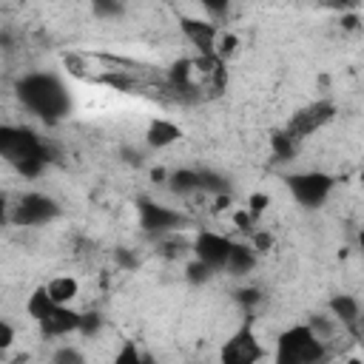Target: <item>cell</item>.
Wrapping results in <instances>:
<instances>
[{
	"mask_svg": "<svg viewBox=\"0 0 364 364\" xmlns=\"http://www.w3.org/2000/svg\"><path fill=\"white\" fill-rule=\"evenodd\" d=\"M0 156L26 176H37L48 159L46 145L26 128L0 125Z\"/></svg>",
	"mask_w": 364,
	"mask_h": 364,
	"instance_id": "1",
	"label": "cell"
},
{
	"mask_svg": "<svg viewBox=\"0 0 364 364\" xmlns=\"http://www.w3.org/2000/svg\"><path fill=\"white\" fill-rule=\"evenodd\" d=\"M17 91H20V100L40 117L57 119L68 111V91L51 74H31L17 85Z\"/></svg>",
	"mask_w": 364,
	"mask_h": 364,
	"instance_id": "2",
	"label": "cell"
},
{
	"mask_svg": "<svg viewBox=\"0 0 364 364\" xmlns=\"http://www.w3.org/2000/svg\"><path fill=\"white\" fill-rule=\"evenodd\" d=\"M321 355H324V344L310 333L307 324H299L279 336L273 364H318Z\"/></svg>",
	"mask_w": 364,
	"mask_h": 364,
	"instance_id": "3",
	"label": "cell"
},
{
	"mask_svg": "<svg viewBox=\"0 0 364 364\" xmlns=\"http://www.w3.org/2000/svg\"><path fill=\"white\" fill-rule=\"evenodd\" d=\"M287 185H290L293 196H296L301 205L316 208V205H321V202L327 199V193H330V188H333V179H330L327 173H316V171H313V173H296V176H290Z\"/></svg>",
	"mask_w": 364,
	"mask_h": 364,
	"instance_id": "4",
	"label": "cell"
},
{
	"mask_svg": "<svg viewBox=\"0 0 364 364\" xmlns=\"http://www.w3.org/2000/svg\"><path fill=\"white\" fill-rule=\"evenodd\" d=\"M259 358H262V347L247 327L233 333L219 350V364H256Z\"/></svg>",
	"mask_w": 364,
	"mask_h": 364,
	"instance_id": "5",
	"label": "cell"
},
{
	"mask_svg": "<svg viewBox=\"0 0 364 364\" xmlns=\"http://www.w3.org/2000/svg\"><path fill=\"white\" fill-rule=\"evenodd\" d=\"M60 213V208L54 205V199L43 196V193H26L11 213V222L17 225H43L48 219H54Z\"/></svg>",
	"mask_w": 364,
	"mask_h": 364,
	"instance_id": "6",
	"label": "cell"
},
{
	"mask_svg": "<svg viewBox=\"0 0 364 364\" xmlns=\"http://www.w3.org/2000/svg\"><path fill=\"white\" fill-rule=\"evenodd\" d=\"M230 239L219 236V233H199L196 242H193V253L202 264H208L210 270L213 267H222L225 259H228V250H230Z\"/></svg>",
	"mask_w": 364,
	"mask_h": 364,
	"instance_id": "7",
	"label": "cell"
},
{
	"mask_svg": "<svg viewBox=\"0 0 364 364\" xmlns=\"http://www.w3.org/2000/svg\"><path fill=\"white\" fill-rule=\"evenodd\" d=\"M330 117H333V105H330V102H316V105L299 111L284 134H287L290 139H301L304 134H310V131H316L318 125H324Z\"/></svg>",
	"mask_w": 364,
	"mask_h": 364,
	"instance_id": "8",
	"label": "cell"
},
{
	"mask_svg": "<svg viewBox=\"0 0 364 364\" xmlns=\"http://www.w3.org/2000/svg\"><path fill=\"white\" fill-rule=\"evenodd\" d=\"M139 222L145 230H168V228H176L182 225V213L165 208V205H154L148 199L139 202Z\"/></svg>",
	"mask_w": 364,
	"mask_h": 364,
	"instance_id": "9",
	"label": "cell"
},
{
	"mask_svg": "<svg viewBox=\"0 0 364 364\" xmlns=\"http://www.w3.org/2000/svg\"><path fill=\"white\" fill-rule=\"evenodd\" d=\"M37 324H40V330L46 336H65V333H74L80 327V313L71 310L68 304H54L48 310V316L43 321H37Z\"/></svg>",
	"mask_w": 364,
	"mask_h": 364,
	"instance_id": "10",
	"label": "cell"
},
{
	"mask_svg": "<svg viewBox=\"0 0 364 364\" xmlns=\"http://www.w3.org/2000/svg\"><path fill=\"white\" fill-rule=\"evenodd\" d=\"M182 31L185 37L205 54V57H216L213 54V46H216V28L213 23H205V20H196V17H182Z\"/></svg>",
	"mask_w": 364,
	"mask_h": 364,
	"instance_id": "11",
	"label": "cell"
},
{
	"mask_svg": "<svg viewBox=\"0 0 364 364\" xmlns=\"http://www.w3.org/2000/svg\"><path fill=\"white\" fill-rule=\"evenodd\" d=\"M179 136H182V131H179L173 122H168V119H154V122L148 125V131H145V139H148V145H154V148H165V145L176 142Z\"/></svg>",
	"mask_w": 364,
	"mask_h": 364,
	"instance_id": "12",
	"label": "cell"
},
{
	"mask_svg": "<svg viewBox=\"0 0 364 364\" xmlns=\"http://www.w3.org/2000/svg\"><path fill=\"white\" fill-rule=\"evenodd\" d=\"M253 264H256V259H253V250H250V247H245V245H230L228 259H225L222 267H225L228 273H233V276H245V273L253 270Z\"/></svg>",
	"mask_w": 364,
	"mask_h": 364,
	"instance_id": "13",
	"label": "cell"
},
{
	"mask_svg": "<svg viewBox=\"0 0 364 364\" xmlns=\"http://www.w3.org/2000/svg\"><path fill=\"white\" fill-rule=\"evenodd\" d=\"M46 293H48V299H51L54 304H68V301L77 299L80 284H77V279H71V276H54V279L46 284Z\"/></svg>",
	"mask_w": 364,
	"mask_h": 364,
	"instance_id": "14",
	"label": "cell"
},
{
	"mask_svg": "<svg viewBox=\"0 0 364 364\" xmlns=\"http://www.w3.org/2000/svg\"><path fill=\"white\" fill-rule=\"evenodd\" d=\"M330 310L344 324H355V318H358V301L353 296H336V299H330Z\"/></svg>",
	"mask_w": 364,
	"mask_h": 364,
	"instance_id": "15",
	"label": "cell"
},
{
	"mask_svg": "<svg viewBox=\"0 0 364 364\" xmlns=\"http://www.w3.org/2000/svg\"><path fill=\"white\" fill-rule=\"evenodd\" d=\"M54 307V301L48 299V293H46V287H37L31 296H28V301H26V313L34 318V321H43L46 316H48V310Z\"/></svg>",
	"mask_w": 364,
	"mask_h": 364,
	"instance_id": "16",
	"label": "cell"
},
{
	"mask_svg": "<svg viewBox=\"0 0 364 364\" xmlns=\"http://www.w3.org/2000/svg\"><path fill=\"white\" fill-rule=\"evenodd\" d=\"M196 188H199V173H193V171H176L171 176V191H176V193H191Z\"/></svg>",
	"mask_w": 364,
	"mask_h": 364,
	"instance_id": "17",
	"label": "cell"
},
{
	"mask_svg": "<svg viewBox=\"0 0 364 364\" xmlns=\"http://www.w3.org/2000/svg\"><path fill=\"white\" fill-rule=\"evenodd\" d=\"M114 364H145V358H142L136 341H122V347H119L117 355H114Z\"/></svg>",
	"mask_w": 364,
	"mask_h": 364,
	"instance_id": "18",
	"label": "cell"
},
{
	"mask_svg": "<svg viewBox=\"0 0 364 364\" xmlns=\"http://www.w3.org/2000/svg\"><path fill=\"white\" fill-rule=\"evenodd\" d=\"M273 148H276V154H279L282 159H287V156H293V151H296V139H290L287 134H276V136H273Z\"/></svg>",
	"mask_w": 364,
	"mask_h": 364,
	"instance_id": "19",
	"label": "cell"
},
{
	"mask_svg": "<svg viewBox=\"0 0 364 364\" xmlns=\"http://www.w3.org/2000/svg\"><path fill=\"white\" fill-rule=\"evenodd\" d=\"M208 276H210V267H208V264H202L199 259H193V262L188 264V282L202 284V282H208Z\"/></svg>",
	"mask_w": 364,
	"mask_h": 364,
	"instance_id": "20",
	"label": "cell"
},
{
	"mask_svg": "<svg viewBox=\"0 0 364 364\" xmlns=\"http://www.w3.org/2000/svg\"><path fill=\"white\" fill-rule=\"evenodd\" d=\"M54 364H85L77 347H60L54 353Z\"/></svg>",
	"mask_w": 364,
	"mask_h": 364,
	"instance_id": "21",
	"label": "cell"
},
{
	"mask_svg": "<svg viewBox=\"0 0 364 364\" xmlns=\"http://www.w3.org/2000/svg\"><path fill=\"white\" fill-rule=\"evenodd\" d=\"M233 48H236V37H233V34H225V37H219V40H216L213 54H216V57H228Z\"/></svg>",
	"mask_w": 364,
	"mask_h": 364,
	"instance_id": "22",
	"label": "cell"
},
{
	"mask_svg": "<svg viewBox=\"0 0 364 364\" xmlns=\"http://www.w3.org/2000/svg\"><path fill=\"white\" fill-rule=\"evenodd\" d=\"M270 247H273V236H270V233H264V230H256V233H253V250L267 253Z\"/></svg>",
	"mask_w": 364,
	"mask_h": 364,
	"instance_id": "23",
	"label": "cell"
},
{
	"mask_svg": "<svg viewBox=\"0 0 364 364\" xmlns=\"http://www.w3.org/2000/svg\"><path fill=\"white\" fill-rule=\"evenodd\" d=\"M264 208H267V196H264V193H250V199H247V213L256 216V213H262Z\"/></svg>",
	"mask_w": 364,
	"mask_h": 364,
	"instance_id": "24",
	"label": "cell"
},
{
	"mask_svg": "<svg viewBox=\"0 0 364 364\" xmlns=\"http://www.w3.org/2000/svg\"><path fill=\"white\" fill-rule=\"evenodd\" d=\"M94 11L105 14V17H117V14H122V6L119 3H94Z\"/></svg>",
	"mask_w": 364,
	"mask_h": 364,
	"instance_id": "25",
	"label": "cell"
},
{
	"mask_svg": "<svg viewBox=\"0 0 364 364\" xmlns=\"http://www.w3.org/2000/svg\"><path fill=\"white\" fill-rule=\"evenodd\" d=\"M233 225H236L239 230H250V225H253V216H250L247 210H236V213H233Z\"/></svg>",
	"mask_w": 364,
	"mask_h": 364,
	"instance_id": "26",
	"label": "cell"
},
{
	"mask_svg": "<svg viewBox=\"0 0 364 364\" xmlns=\"http://www.w3.org/2000/svg\"><path fill=\"white\" fill-rule=\"evenodd\" d=\"M11 341H14V330L0 318V350H6V347H11Z\"/></svg>",
	"mask_w": 364,
	"mask_h": 364,
	"instance_id": "27",
	"label": "cell"
},
{
	"mask_svg": "<svg viewBox=\"0 0 364 364\" xmlns=\"http://www.w3.org/2000/svg\"><path fill=\"white\" fill-rule=\"evenodd\" d=\"M97 327H100V318H97V316H80V327H77V330L91 333V330H97Z\"/></svg>",
	"mask_w": 364,
	"mask_h": 364,
	"instance_id": "28",
	"label": "cell"
},
{
	"mask_svg": "<svg viewBox=\"0 0 364 364\" xmlns=\"http://www.w3.org/2000/svg\"><path fill=\"white\" fill-rule=\"evenodd\" d=\"M239 301H242V304H253V301H259V290H239Z\"/></svg>",
	"mask_w": 364,
	"mask_h": 364,
	"instance_id": "29",
	"label": "cell"
},
{
	"mask_svg": "<svg viewBox=\"0 0 364 364\" xmlns=\"http://www.w3.org/2000/svg\"><path fill=\"white\" fill-rule=\"evenodd\" d=\"M6 208H9V205H6V196H0V222H6V219H9Z\"/></svg>",
	"mask_w": 364,
	"mask_h": 364,
	"instance_id": "30",
	"label": "cell"
},
{
	"mask_svg": "<svg viewBox=\"0 0 364 364\" xmlns=\"http://www.w3.org/2000/svg\"><path fill=\"white\" fill-rule=\"evenodd\" d=\"M151 176H154L156 182H162V179H165V171H162V168H154V171H151Z\"/></svg>",
	"mask_w": 364,
	"mask_h": 364,
	"instance_id": "31",
	"label": "cell"
},
{
	"mask_svg": "<svg viewBox=\"0 0 364 364\" xmlns=\"http://www.w3.org/2000/svg\"><path fill=\"white\" fill-rule=\"evenodd\" d=\"M347 364H361V358H350V361H347Z\"/></svg>",
	"mask_w": 364,
	"mask_h": 364,
	"instance_id": "32",
	"label": "cell"
}]
</instances>
